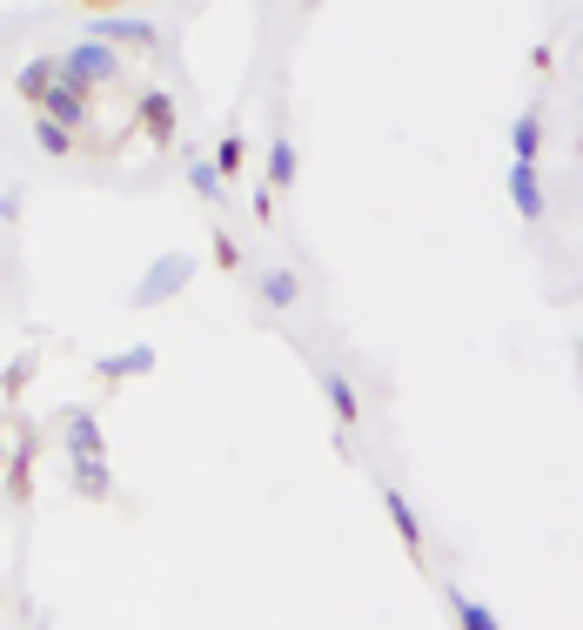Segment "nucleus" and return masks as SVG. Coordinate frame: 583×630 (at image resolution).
Wrapping results in <instances>:
<instances>
[{"label":"nucleus","instance_id":"1a4fd4ad","mask_svg":"<svg viewBox=\"0 0 583 630\" xmlns=\"http://www.w3.org/2000/svg\"><path fill=\"white\" fill-rule=\"evenodd\" d=\"M577 349H583V342H577Z\"/></svg>","mask_w":583,"mask_h":630},{"label":"nucleus","instance_id":"7ed1b4c3","mask_svg":"<svg viewBox=\"0 0 583 630\" xmlns=\"http://www.w3.org/2000/svg\"><path fill=\"white\" fill-rule=\"evenodd\" d=\"M382 503H389V517H396V530H403L409 557H423V517L409 510V496H403V490H382Z\"/></svg>","mask_w":583,"mask_h":630},{"label":"nucleus","instance_id":"f03ea898","mask_svg":"<svg viewBox=\"0 0 583 630\" xmlns=\"http://www.w3.org/2000/svg\"><path fill=\"white\" fill-rule=\"evenodd\" d=\"M510 155L523 161V168H537V155H543V114H516V121H510Z\"/></svg>","mask_w":583,"mask_h":630},{"label":"nucleus","instance_id":"0eeeda50","mask_svg":"<svg viewBox=\"0 0 583 630\" xmlns=\"http://www.w3.org/2000/svg\"><path fill=\"white\" fill-rule=\"evenodd\" d=\"M289 175H295V148L282 141V148H275V181H289Z\"/></svg>","mask_w":583,"mask_h":630},{"label":"nucleus","instance_id":"f257e3e1","mask_svg":"<svg viewBox=\"0 0 583 630\" xmlns=\"http://www.w3.org/2000/svg\"><path fill=\"white\" fill-rule=\"evenodd\" d=\"M510 202H516V215H523V222H543V181H537V168L510 161Z\"/></svg>","mask_w":583,"mask_h":630},{"label":"nucleus","instance_id":"20e7f679","mask_svg":"<svg viewBox=\"0 0 583 630\" xmlns=\"http://www.w3.org/2000/svg\"><path fill=\"white\" fill-rule=\"evenodd\" d=\"M449 610H456V624L463 630H503L496 624V610H483L476 597H463V590H449Z\"/></svg>","mask_w":583,"mask_h":630},{"label":"nucleus","instance_id":"423d86ee","mask_svg":"<svg viewBox=\"0 0 583 630\" xmlns=\"http://www.w3.org/2000/svg\"><path fill=\"white\" fill-rule=\"evenodd\" d=\"M41 148H47V155H68V128H61L54 114H47V121H41Z\"/></svg>","mask_w":583,"mask_h":630},{"label":"nucleus","instance_id":"39448f33","mask_svg":"<svg viewBox=\"0 0 583 630\" xmlns=\"http://www.w3.org/2000/svg\"><path fill=\"white\" fill-rule=\"evenodd\" d=\"M322 389H329V403H336V416H342V423H356V389L342 383L336 369H329V376H322Z\"/></svg>","mask_w":583,"mask_h":630},{"label":"nucleus","instance_id":"6e6552de","mask_svg":"<svg viewBox=\"0 0 583 630\" xmlns=\"http://www.w3.org/2000/svg\"><path fill=\"white\" fill-rule=\"evenodd\" d=\"M269 302H295V282H289V275H269Z\"/></svg>","mask_w":583,"mask_h":630}]
</instances>
